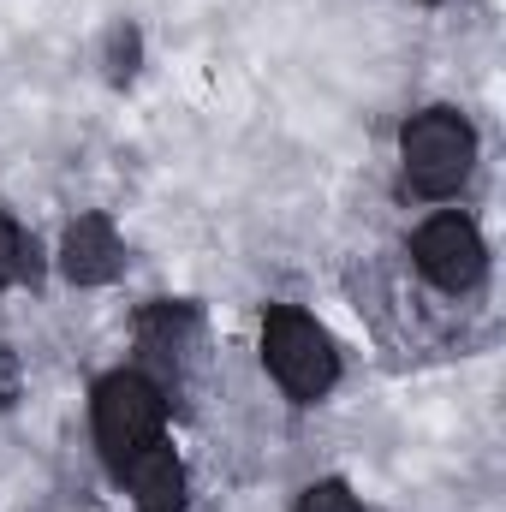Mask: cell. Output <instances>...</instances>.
<instances>
[{"instance_id":"4","label":"cell","mask_w":506,"mask_h":512,"mask_svg":"<svg viewBox=\"0 0 506 512\" xmlns=\"http://www.w3.org/2000/svg\"><path fill=\"white\" fill-rule=\"evenodd\" d=\"M411 256H417V268H423L441 292H471V286L483 280V268H489L483 233H477L465 215H435V221H423L417 239H411Z\"/></svg>"},{"instance_id":"6","label":"cell","mask_w":506,"mask_h":512,"mask_svg":"<svg viewBox=\"0 0 506 512\" xmlns=\"http://www.w3.org/2000/svg\"><path fill=\"white\" fill-rule=\"evenodd\" d=\"M120 477L137 495V512H185V465L173 459V447H143Z\"/></svg>"},{"instance_id":"7","label":"cell","mask_w":506,"mask_h":512,"mask_svg":"<svg viewBox=\"0 0 506 512\" xmlns=\"http://www.w3.org/2000/svg\"><path fill=\"white\" fill-rule=\"evenodd\" d=\"M298 512H364V507L352 501V489H346V483H310V489H304V501H298Z\"/></svg>"},{"instance_id":"3","label":"cell","mask_w":506,"mask_h":512,"mask_svg":"<svg viewBox=\"0 0 506 512\" xmlns=\"http://www.w3.org/2000/svg\"><path fill=\"white\" fill-rule=\"evenodd\" d=\"M161 423H167V399H161V387L149 376L114 370L108 382L96 387V441H102L114 471H126L143 447L161 441Z\"/></svg>"},{"instance_id":"2","label":"cell","mask_w":506,"mask_h":512,"mask_svg":"<svg viewBox=\"0 0 506 512\" xmlns=\"http://www.w3.org/2000/svg\"><path fill=\"white\" fill-rule=\"evenodd\" d=\"M399 155H405V179H411V191H423V197H453V191L471 179L477 131L465 126L453 108H429V114H417V120L405 126Z\"/></svg>"},{"instance_id":"8","label":"cell","mask_w":506,"mask_h":512,"mask_svg":"<svg viewBox=\"0 0 506 512\" xmlns=\"http://www.w3.org/2000/svg\"><path fill=\"white\" fill-rule=\"evenodd\" d=\"M24 274V239H18V227L0 215V286H12Z\"/></svg>"},{"instance_id":"9","label":"cell","mask_w":506,"mask_h":512,"mask_svg":"<svg viewBox=\"0 0 506 512\" xmlns=\"http://www.w3.org/2000/svg\"><path fill=\"white\" fill-rule=\"evenodd\" d=\"M18 399V364H12V352H0V405H12Z\"/></svg>"},{"instance_id":"5","label":"cell","mask_w":506,"mask_h":512,"mask_svg":"<svg viewBox=\"0 0 506 512\" xmlns=\"http://www.w3.org/2000/svg\"><path fill=\"white\" fill-rule=\"evenodd\" d=\"M60 262H66V274L78 286H102V280H114L126 268V245H120V233H114L108 215H84V221H72Z\"/></svg>"},{"instance_id":"1","label":"cell","mask_w":506,"mask_h":512,"mask_svg":"<svg viewBox=\"0 0 506 512\" xmlns=\"http://www.w3.org/2000/svg\"><path fill=\"white\" fill-rule=\"evenodd\" d=\"M262 364H268L274 382L286 387L292 399H304V405L322 399L328 387L340 382V352H334L328 328L316 316L292 310V304L268 310V322H262Z\"/></svg>"}]
</instances>
